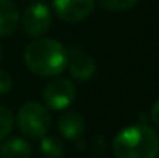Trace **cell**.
Here are the masks:
<instances>
[{
  "instance_id": "obj_16",
  "label": "cell",
  "mask_w": 159,
  "mask_h": 158,
  "mask_svg": "<svg viewBox=\"0 0 159 158\" xmlns=\"http://www.w3.org/2000/svg\"><path fill=\"white\" fill-rule=\"evenodd\" d=\"M0 56H2V48H0Z\"/></svg>"
},
{
  "instance_id": "obj_5",
  "label": "cell",
  "mask_w": 159,
  "mask_h": 158,
  "mask_svg": "<svg viewBox=\"0 0 159 158\" xmlns=\"http://www.w3.org/2000/svg\"><path fill=\"white\" fill-rule=\"evenodd\" d=\"M53 22L50 8L45 3H33L23 12V28L28 36L40 37L43 36Z\"/></svg>"
},
{
  "instance_id": "obj_4",
  "label": "cell",
  "mask_w": 159,
  "mask_h": 158,
  "mask_svg": "<svg viewBox=\"0 0 159 158\" xmlns=\"http://www.w3.org/2000/svg\"><path fill=\"white\" fill-rule=\"evenodd\" d=\"M76 90L70 79L57 78L51 81L43 90V99L53 110H65L74 101Z\"/></svg>"
},
{
  "instance_id": "obj_9",
  "label": "cell",
  "mask_w": 159,
  "mask_h": 158,
  "mask_svg": "<svg viewBox=\"0 0 159 158\" xmlns=\"http://www.w3.org/2000/svg\"><path fill=\"white\" fill-rule=\"evenodd\" d=\"M19 25V11L11 0H0V36H9Z\"/></svg>"
},
{
  "instance_id": "obj_2",
  "label": "cell",
  "mask_w": 159,
  "mask_h": 158,
  "mask_svg": "<svg viewBox=\"0 0 159 158\" xmlns=\"http://www.w3.org/2000/svg\"><path fill=\"white\" fill-rule=\"evenodd\" d=\"M113 151L116 158H155L159 151V136L147 124L128 126L116 135Z\"/></svg>"
},
{
  "instance_id": "obj_15",
  "label": "cell",
  "mask_w": 159,
  "mask_h": 158,
  "mask_svg": "<svg viewBox=\"0 0 159 158\" xmlns=\"http://www.w3.org/2000/svg\"><path fill=\"white\" fill-rule=\"evenodd\" d=\"M150 116H152V121L159 127V99L152 105V110H150Z\"/></svg>"
},
{
  "instance_id": "obj_7",
  "label": "cell",
  "mask_w": 159,
  "mask_h": 158,
  "mask_svg": "<svg viewBox=\"0 0 159 158\" xmlns=\"http://www.w3.org/2000/svg\"><path fill=\"white\" fill-rule=\"evenodd\" d=\"M66 67H70L71 76L79 81H87L93 78L96 73L94 59L79 47H71L68 50V65Z\"/></svg>"
},
{
  "instance_id": "obj_14",
  "label": "cell",
  "mask_w": 159,
  "mask_h": 158,
  "mask_svg": "<svg viewBox=\"0 0 159 158\" xmlns=\"http://www.w3.org/2000/svg\"><path fill=\"white\" fill-rule=\"evenodd\" d=\"M11 82H12V81H11V76H9L6 71L0 70V95H5V93L9 92Z\"/></svg>"
},
{
  "instance_id": "obj_10",
  "label": "cell",
  "mask_w": 159,
  "mask_h": 158,
  "mask_svg": "<svg viewBox=\"0 0 159 158\" xmlns=\"http://www.w3.org/2000/svg\"><path fill=\"white\" fill-rule=\"evenodd\" d=\"M0 152L3 158H30L31 146L23 138H11L2 144Z\"/></svg>"
},
{
  "instance_id": "obj_6",
  "label": "cell",
  "mask_w": 159,
  "mask_h": 158,
  "mask_svg": "<svg viewBox=\"0 0 159 158\" xmlns=\"http://www.w3.org/2000/svg\"><path fill=\"white\" fill-rule=\"evenodd\" d=\"M96 0H53L56 14L68 23L87 19L94 11Z\"/></svg>"
},
{
  "instance_id": "obj_12",
  "label": "cell",
  "mask_w": 159,
  "mask_h": 158,
  "mask_svg": "<svg viewBox=\"0 0 159 158\" xmlns=\"http://www.w3.org/2000/svg\"><path fill=\"white\" fill-rule=\"evenodd\" d=\"M12 124H14L12 113L6 107L0 105V140L9 135V132L12 130Z\"/></svg>"
},
{
  "instance_id": "obj_13",
  "label": "cell",
  "mask_w": 159,
  "mask_h": 158,
  "mask_svg": "<svg viewBox=\"0 0 159 158\" xmlns=\"http://www.w3.org/2000/svg\"><path fill=\"white\" fill-rule=\"evenodd\" d=\"M101 5L110 11H125L134 6L139 0H99Z\"/></svg>"
},
{
  "instance_id": "obj_11",
  "label": "cell",
  "mask_w": 159,
  "mask_h": 158,
  "mask_svg": "<svg viewBox=\"0 0 159 158\" xmlns=\"http://www.w3.org/2000/svg\"><path fill=\"white\" fill-rule=\"evenodd\" d=\"M40 152L47 158H60L65 152V146L60 140L54 136H42Z\"/></svg>"
},
{
  "instance_id": "obj_3",
  "label": "cell",
  "mask_w": 159,
  "mask_h": 158,
  "mask_svg": "<svg viewBox=\"0 0 159 158\" xmlns=\"http://www.w3.org/2000/svg\"><path fill=\"white\" fill-rule=\"evenodd\" d=\"M17 124L20 132L28 136L39 140L47 135L51 126L50 112L39 103H26L17 113Z\"/></svg>"
},
{
  "instance_id": "obj_1",
  "label": "cell",
  "mask_w": 159,
  "mask_h": 158,
  "mask_svg": "<svg viewBox=\"0 0 159 158\" xmlns=\"http://www.w3.org/2000/svg\"><path fill=\"white\" fill-rule=\"evenodd\" d=\"M25 64L39 76H57L68 65V50L54 39H37L26 47Z\"/></svg>"
},
{
  "instance_id": "obj_8",
  "label": "cell",
  "mask_w": 159,
  "mask_h": 158,
  "mask_svg": "<svg viewBox=\"0 0 159 158\" xmlns=\"http://www.w3.org/2000/svg\"><path fill=\"white\" fill-rule=\"evenodd\" d=\"M85 130L84 116L79 112L68 110L59 118V132L66 140H77Z\"/></svg>"
}]
</instances>
